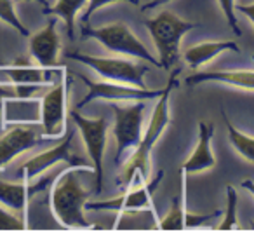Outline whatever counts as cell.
<instances>
[{"label":"cell","instance_id":"cell-2","mask_svg":"<svg viewBox=\"0 0 254 244\" xmlns=\"http://www.w3.org/2000/svg\"><path fill=\"white\" fill-rule=\"evenodd\" d=\"M82 169L84 167L71 166L58 178L51 190V209L64 229H92L84 213L91 192L80 181Z\"/></svg>","mask_w":254,"mask_h":244},{"label":"cell","instance_id":"cell-7","mask_svg":"<svg viewBox=\"0 0 254 244\" xmlns=\"http://www.w3.org/2000/svg\"><path fill=\"white\" fill-rule=\"evenodd\" d=\"M145 99H134L129 105H120L119 101L112 103L115 113L113 136L117 142L115 164L120 166L126 150L136 149L143 138V115H145Z\"/></svg>","mask_w":254,"mask_h":244},{"label":"cell","instance_id":"cell-12","mask_svg":"<svg viewBox=\"0 0 254 244\" xmlns=\"http://www.w3.org/2000/svg\"><path fill=\"white\" fill-rule=\"evenodd\" d=\"M164 178V171H160L153 180H148L141 183L134 190H126L119 197L108 199V201H99V202H85V209L87 211H139V209H146L152 206V199L155 190L159 188V183Z\"/></svg>","mask_w":254,"mask_h":244},{"label":"cell","instance_id":"cell-26","mask_svg":"<svg viewBox=\"0 0 254 244\" xmlns=\"http://www.w3.org/2000/svg\"><path fill=\"white\" fill-rule=\"evenodd\" d=\"M112 2H127V4H131V5H139V2H141V0H89L87 7H85V12L82 14V18H80V25H89L87 21L91 19V16L94 14L98 9H101L103 5L112 4Z\"/></svg>","mask_w":254,"mask_h":244},{"label":"cell","instance_id":"cell-15","mask_svg":"<svg viewBox=\"0 0 254 244\" xmlns=\"http://www.w3.org/2000/svg\"><path fill=\"white\" fill-rule=\"evenodd\" d=\"M47 183H49V180L37 181V183L23 181V180L21 181L0 180V204L23 216V213L26 209V202L30 201V197L42 192L47 187Z\"/></svg>","mask_w":254,"mask_h":244},{"label":"cell","instance_id":"cell-23","mask_svg":"<svg viewBox=\"0 0 254 244\" xmlns=\"http://www.w3.org/2000/svg\"><path fill=\"white\" fill-rule=\"evenodd\" d=\"M44 85H18V84H0V101L4 99H32Z\"/></svg>","mask_w":254,"mask_h":244},{"label":"cell","instance_id":"cell-21","mask_svg":"<svg viewBox=\"0 0 254 244\" xmlns=\"http://www.w3.org/2000/svg\"><path fill=\"white\" fill-rule=\"evenodd\" d=\"M221 113H223V119H225L226 129H228V140L233 149H235V152L239 154L242 159H246L247 163L254 164V138L246 135V133L239 131V129L230 122L226 113L225 112H221Z\"/></svg>","mask_w":254,"mask_h":244},{"label":"cell","instance_id":"cell-29","mask_svg":"<svg viewBox=\"0 0 254 244\" xmlns=\"http://www.w3.org/2000/svg\"><path fill=\"white\" fill-rule=\"evenodd\" d=\"M167 2H171V0H150L148 4L143 5L141 11H148V9H157V7H160V5L167 4Z\"/></svg>","mask_w":254,"mask_h":244},{"label":"cell","instance_id":"cell-13","mask_svg":"<svg viewBox=\"0 0 254 244\" xmlns=\"http://www.w3.org/2000/svg\"><path fill=\"white\" fill-rule=\"evenodd\" d=\"M58 19H49L46 26L32 35L30 33L28 51L40 67H58V56L61 53V39L56 32Z\"/></svg>","mask_w":254,"mask_h":244},{"label":"cell","instance_id":"cell-16","mask_svg":"<svg viewBox=\"0 0 254 244\" xmlns=\"http://www.w3.org/2000/svg\"><path fill=\"white\" fill-rule=\"evenodd\" d=\"M212 135H214V124L211 122H198V142L193 149L191 156L185 161L181 171L187 174L202 173L216 166V157L211 150Z\"/></svg>","mask_w":254,"mask_h":244},{"label":"cell","instance_id":"cell-25","mask_svg":"<svg viewBox=\"0 0 254 244\" xmlns=\"http://www.w3.org/2000/svg\"><path fill=\"white\" fill-rule=\"evenodd\" d=\"M26 223L21 215L0 204V230H25Z\"/></svg>","mask_w":254,"mask_h":244},{"label":"cell","instance_id":"cell-4","mask_svg":"<svg viewBox=\"0 0 254 244\" xmlns=\"http://www.w3.org/2000/svg\"><path fill=\"white\" fill-rule=\"evenodd\" d=\"M80 33L84 39H94L101 44L103 47L110 51L113 54H120V56H129V58H139L145 63L155 65L160 67L159 58H155L148 51V47L134 35L129 26L122 21L112 23L106 26H89V25H80Z\"/></svg>","mask_w":254,"mask_h":244},{"label":"cell","instance_id":"cell-1","mask_svg":"<svg viewBox=\"0 0 254 244\" xmlns=\"http://www.w3.org/2000/svg\"><path fill=\"white\" fill-rule=\"evenodd\" d=\"M180 68H174L173 75L167 81V85L162 89V94L159 96V101L153 106L152 117H150V124L146 128L145 136L141 138L139 145L134 149L132 156L126 161L122 167V173L119 176V185L122 187H129L132 185L136 176H139V183L148 181L150 173H152V150L162 133L167 129L171 122L169 117V98L173 89L178 87V75H180Z\"/></svg>","mask_w":254,"mask_h":244},{"label":"cell","instance_id":"cell-17","mask_svg":"<svg viewBox=\"0 0 254 244\" xmlns=\"http://www.w3.org/2000/svg\"><path fill=\"white\" fill-rule=\"evenodd\" d=\"M202 82H219V84L254 91V70H198L197 74L187 77L188 85H197Z\"/></svg>","mask_w":254,"mask_h":244},{"label":"cell","instance_id":"cell-19","mask_svg":"<svg viewBox=\"0 0 254 244\" xmlns=\"http://www.w3.org/2000/svg\"><path fill=\"white\" fill-rule=\"evenodd\" d=\"M187 209H185V173L180 171V188L171 202V209L159 222L160 230H185L187 229Z\"/></svg>","mask_w":254,"mask_h":244},{"label":"cell","instance_id":"cell-20","mask_svg":"<svg viewBox=\"0 0 254 244\" xmlns=\"http://www.w3.org/2000/svg\"><path fill=\"white\" fill-rule=\"evenodd\" d=\"M89 0H58L51 7H44V16H56L61 18L66 25V33L70 40H75V16L78 14L84 5H87Z\"/></svg>","mask_w":254,"mask_h":244},{"label":"cell","instance_id":"cell-6","mask_svg":"<svg viewBox=\"0 0 254 244\" xmlns=\"http://www.w3.org/2000/svg\"><path fill=\"white\" fill-rule=\"evenodd\" d=\"M70 85L71 74L64 70L63 75L44 92L40 99V128L44 135L53 140H60L66 128V103Z\"/></svg>","mask_w":254,"mask_h":244},{"label":"cell","instance_id":"cell-9","mask_svg":"<svg viewBox=\"0 0 254 244\" xmlns=\"http://www.w3.org/2000/svg\"><path fill=\"white\" fill-rule=\"evenodd\" d=\"M70 119L73 120V124L77 126L78 133H80L82 140H84L85 150H87L89 157L92 161V167L96 171V194L103 192V157H105L106 149V138H108V120L105 117H98V119H89L77 112V110H70Z\"/></svg>","mask_w":254,"mask_h":244},{"label":"cell","instance_id":"cell-27","mask_svg":"<svg viewBox=\"0 0 254 244\" xmlns=\"http://www.w3.org/2000/svg\"><path fill=\"white\" fill-rule=\"evenodd\" d=\"M219 2V7H221L223 14H225L226 21H228L230 28L233 30L235 35H240V28H239V21H237V16H235V0H218Z\"/></svg>","mask_w":254,"mask_h":244},{"label":"cell","instance_id":"cell-3","mask_svg":"<svg viewBox=\"0 0 254 244\" xmlns=\"http://www.w3.org/2000/svg\"><path fill=\"white\" fill-rule=\"evenodd\" d=\"M145 26L152 35L155 49L159 53L160 68L173 70V67L180 60V44L183 35L190 30L202 26V23L185 21V19L178 18L174 12L162 11L155 18L146 19Z\"/></svg>","mask_w":254,"mask_h":244},{"label":"cell","instance_id":"cell-10","mask_svg":"<svg viewBox=\"0 0 254 244\" xmlns=\"http://www.w3.org/2000/svg\"><path fill=\"white\" fill-rule=\"evenodd\" d=\"M85 85H87V94L84 99L77 103L75 108H82L89 101L94 99H110V101H134V99H155L162 94V89H148V87H136L129 84H119V82H96L87 79L82 74H75Z\"/></svg>","mask_w":254,"mask_h":244},{"label":"cell","instance_id":"cell-32","mask_svg":"<svg viewBox=\"0 0 254 244\" xmlns=\"http://www.w3.org/2000/svg\"><path fill=\"white\" fill-rule=\"evenodd\" d=\"M0 113H2V101H0Z\"/></svg>","mask_w":254,"mask_h":244},{"label":"cell","instance_id":"cell-11","mask_svg":"<svg viewBox=\"0 0 254 244\" xmlns=\"http://www.w3.org/2000/svg\"><path fill=\"white\" fill-rule=\"evenodd\" d=\"M49 136L44 135L42 128L32 124H14L0 135V169L7 167L19 156L30 152L35 147L49 142Z\"/></svg>","mask_w":254,"mask_h":244},{"label":"cell","instance_id":"cell-30","mask_svg":"<svg viewBox=\"0 0 254 244\" xmlns=\"http://www.w3.org/2000/svg\"><path fill=\"white\" fill-rule=\"evenodd\" d=\"M242 187L246 188V190H249L251 194L254 195V181H251V180H247V181H244L242 183Z\"/></svg>","mask_w":254,"mask_h":244},{"label":"cell","instance_id":"cell-18","mask_svg":"<svg viewBox=\"0 0 254 244\" xmlns=\"http://www.w3.org/2000/svg\"><path fill=\"white\" fill-rule=\"evenodd\" d=\"M225 51H232V53H240V47L233 40H209V42H200L197 46L188 47L183 53V60L193 70H198L204 67L205 63L212 61L216 56H219Z\"/></svg>","mask_w":254,"mask_h":244},{"label":"cell","instance_id":"cell-8","mask_svg":"<svg viewBox=\"0 0 254 244\" xmlns=\"http://www.w3.org/2000/svg\"><path fill=\"white\" fill-rule=\"evenodd\" d=\"M73 140H75V131L70 129V131L66 133V136H64L56 147L44 150V152L37 154V156L30 157L28 161H25V163L16 169L18 178L23 181H32V180H35L37 176H40L42 173H46L47 169H51L53 166H56L58 163H68L70 166L91 169V166H89L82 157L75 156V154L71 152V150H73Z\"/></svg>","mask_w":254,"mask_h":244},{"label":"cell","instance_id":"cell-33","mask_svg":"<svg viewBox=\"0 0 254 244\" xmlns=\"http://www.w3.org/2000/svg\"><path fill=\"white\" fill-rule=\"evenodd\" d=\"M253 61H254V56H253Z\"/></svg>","mask_w":254,"mask_h":244},{"label":"cell","instance_id":"cell-28","mask_svg":"<svg viewBox=\"0 0 254 244\" xmlns=\"http://www.w3.org/2000/svg\"><path fill=\"white\" fill-rule=\"evenodd\" d=\"M237 9H239L240 14L247 16L251 19V23L254 25V4H237Z\"/></svg>","mask_w":254,"mask_h":244},{"label":"cell","instance_id":"cell-22","mask_svg":"<svg viewBox=\"0 0 254 244\" xmlns=\"http://www.w3.org/2000/svg\"><path fill=\"white\" fill-rule=\"evenodd\" d=\"M0 21L12 26L19 35L30 37V30L23 25L18 12H16V0H0Z\"/></svg>","mask_w":254,"mask_h":244},{"label":"cell","instance_id":"cell-14","mask_svg":"<svg viewBox=\"0 0 254 244\" xmlns=\"http://www.w3.org/2000/svg\"><path fill=\"white\" fill-rule=\"evenodd\" d=\"M66 70L64 67H40V65L14 63L11 67H0V72L18 85H53Z\"/></svg>","mask_w":254,"mask_h":244},{"label":"cell","instance_id":"cell-5","mask_svg":"<svg viewBox=\"0 0 254 244\" xmlns=\"http://www.w3.org/2000/svg\"><path fill=\"white\" fill-rule=\"evenodd\" d=\"M64 56L68 60H75L82 65H87L105 81L136 85V87H146L145 75L150 72V68L145 63H136V61L126 60V58L91 56V54L78 53V51L66 53Z\"/></svg>","mask_w":254,"mask_h":244},{"label":"cell","instance_id":"cell-31","mask_svg":"<svg viewBox=\"0 0 254 244\" xmlns=\"http://www.w3.org/2000/svg\"><path fill=\"white\" fill-rule=\"evenodd\" d=\"M33 2H39V4L44 5V7H49V2H47V0H33Z\"/></svg>","mask_w":254,"mask_h":244},{"label":"cell","instance_id":"cell-24","mask_svg":"<svg viewBox=\"0 0 254 244\" xmlns=\"http://www.w3.org/2000/svg\"><path fill=\"white\" fill-rule=\"evenodd\" d=\"M226 199H228V206H226L225 218L218 225V230H233L240 227L237 222V190L233 187H226Z\"/></svg>","mask_w":254,"mask_h":244}]
</instances>
